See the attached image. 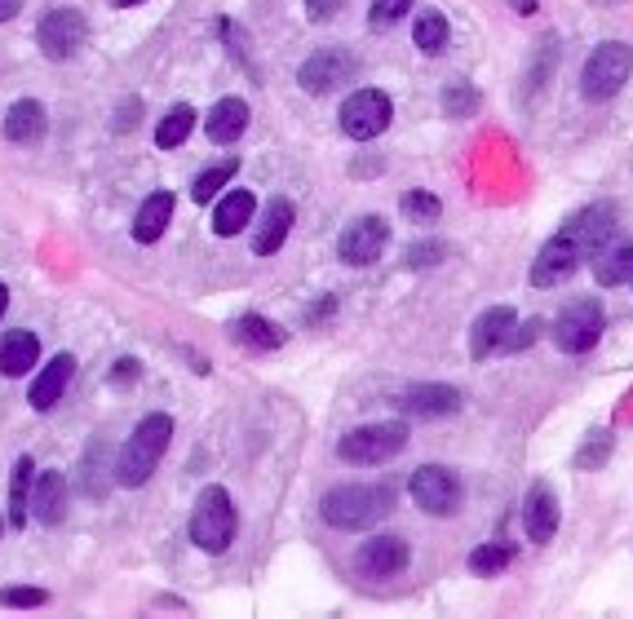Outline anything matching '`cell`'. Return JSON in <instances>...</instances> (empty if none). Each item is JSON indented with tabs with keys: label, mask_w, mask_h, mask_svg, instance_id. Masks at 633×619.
<instances>
[{
	"label": "cell",
	"mask_w": 633,
	"mask_h": 619,
	"mask_svg": "<svg viewBox=\"0 0 633 619\" xmlns=\"http://www.w3.org/2000/svg\"><path fill=\"white\" fill-rule=\"evenodd\" d=\"M395 509V487H373V482H351L324 496V522L337 531H368Z\"/></svg>",
	"instance_id": "cell-1"
},
{
	"label": "cell",
	"mask_w": 633,
	"mask_h": 619,
	"mask_svg": "<svg viewBox=\"0 0 633 619\" xmlns=\"http://www.w3.org/2000/svg\"><path fill=\"white\" fill-rule=\"evenodd\" d=\"M169 438H173V421H169V416H160V412H155V416L138 421L133 438L125 443V452H120V460H116V478H120V487H142V482L155 474V465L164 460Z\"/></svg>",
	"instance_id": "cell-2"
},
{
	"label": "cell",
	"mask_w": 633,
	"mask_h": 619,
	"mask_svg": "<svg viewBox=\"0 0 633 619\" xmlns=\"http://www.w3.org/2000/svg\"><path fill=\"white\" fill-rule=\"evenodd\" d=\"M235 504H230V491L226 487H204L195 496V509H191V540L204 549V553H226L230 540H235Z\"/></svg>",
	"instance_id": "cell-3"
},
{
	"label": "cell",
	"mask_w": 633,
	"mask_h": 619,
	"mask_svg": "<svg viewBox=\"0 0 633 619\" xmlns=\"http://www.w3.org/2000/svg\"><path fill=\"white\" fill-rule=\"evenodd\" d=\"M629 72H633V50L624 41H607V45H598L589 54V63L580 72V94L589 102H607V98H615L624 89Z\"/></svg>",
	"instance_id": "cell-4"
},
{
	"label": "cell",
	"mask_w": 633,
	"mask_h": 619,
	"mask_svg": "<svg viewBox=\"0 0 633 619\" xmlns=\"http://www.w3.org/2000/svg\"><path fill=\"white\" fill-rule=\"evenodd\" d=\"M408 447V425L404 421H382V425H360L337 443V456L346 465H386Z\"/></svg>",
	"instance_id": "cell-5"
},
{
	"label": "cell",
	"mask_w": 633,
	"mask_h": 619,
	"mask_svg": "<svg viewBox=\"0 0 633 619\" xmlns=\"http://www.w3.org/2000/svg\"><path fill=\"white\" fill-rule=\"evenodd\" d=\"M598 337H602V305L598 301L580 296V301L562 305V315L554 319V346L562 355H584L598 346Z\"/></svg>",
	"instance_id": "cell-6"
},
{
	"label": "cell",
	"mask_w": 633,
	"mask_h": 619,
	"mask_svg": "<svg viewBox=\"0 0 633 619\" xmlns=\"http://www.w3.org/2000/svg\"><path fill=\"white\" fill-rule=\"evenodd\" d=\"M360 76V58L351 54V50H342V45H333V50H320V54H310L305 63H301V72H297V85L305 89V94H333V89H342V85H351Z\"/></svg>",
	"instance_id": "cell-7"
},
{
	"label": "cell",
	"mask_w": 633,
	"mask_h": 619,
	"mask_svg": "<svg viewBox=\"0 0 633 619\" xmlns=\"http://www.w3.org/2000/svg\"><path fill=\"white\" fill-rule=\"evenodd\" d=\"M85 41H89V23H85L81 10H50L41 19V28H36V45H41V54L50 63L76 58L85 50Z\"/></svg>",
	"instance_id": "cell-8"
},
{
	"label": "cell",
	"mask_w": 633,
	"mask_h": 619,
	"mask_svg": "<svg viewBox=\"0 0 633 619\" xmlns=\"http://www.w3.org/2000/svg\"><path fill=\"white\" fill-rule=\"evenodd\" d=\"M390 120H395V111H390V98L382 89H360L342 102V133L355 138V142L382 138Z\"/></svg>",
	"instance_id": "cell-9"
},
{
	"label": "cell",
	"mask_w": 633,
	"mask_h": 619,
	"mask_svg": "<svg viewBox=\"0 0 633 619\" xmlns=\"http://www.w3.org/2000/svg\"><path fill=\"white\" fill-rule=\"evenodd\" d=\"M412 500L434 518H452L461 504V478L448 465H421L412 474Z\"/></svg>",
	"instance_id": "cell-10"
},
{
	"label": "cell",
	"mask_w": 633,
	"mask_h": 619,
	"mask_svg": "<svg viewBox=\"0 0 633 619\" xmlns=\"http://www.w3.org/2000/svg\"><path fill=\"white\" fill-rule=\"evenodd\" d=\"M386 239H390V230H386L382 217H360V221H351V226L342 230L337 252H342L346 265H373V261L386 252Z\"/></svg>",
	"instance_id": "cell-11"
},
{
	"label": "cell",
	"mask_w": 633,
	"mask_h": 619,
	"mask_svg": "<svg viewBox=\"0 0 633 619\" xmlns=\"http://www.w3.org/2000/svg\"><path fill=\"white\" fill-rule=\"evenodd\" d=\"M562 235L580 248V257H598V252L607 248V239L615 235V208H611V204H593V208L576 213V217L562 226Z\"/></svg>",
	"instance_id": "cell-12"
},
{
	"label": "cell",
	"mask_w": 633,
	"mask_h": 619,
	"mask_svg": "<svg viewBox=\"0 0 633 619\" xmlns=\"http://www.w3.org/2000/svg\"><path fill=\"white\" fill-rule=\"evenodd\" d=\"M408 566V544L399 535H373L360 553H355V571L364 579H390Z\"/></svg>",
	"instance_id": "cell-13"
},
{
	"label": "cell",
	"mask_w": 633,
	"mask_h": 619,
	"mask_svg": "<svg viewBox=\"0 0 633 619\" xmlns=\"http://www.w3.org/2000/svg\"><path fill=\"white\" fill-rule=\"evenodd\" d=\"M576 265H580V248L558 230V235L536 252V261H532V283H536V287H554V283L571 279Z\"/></svg>",
	"instance_id": "cell-14"
},
{
	"label": "cell",
	"mask_w": 633,
	"mask_h": 619,
	"mask_svg": "<svg viewBox=\"0 0 633 619\" xmlns=\"http://www.w3.org/2000/svg\"><path fill=\"white\" fill-rule=\"evenodd\" d=\"M523 526L532 535V544H549L554 531H558V500L545 482H532L527 487V500H523Z\"/></svg>",
	"instance_id": "cell-15"
},
{
	"label": "cell",
	"mask_w": 633,
	"mask_h": 619,
	"mask_svg": "<svg viewBox=\"0 0 633 619\" xmlns=\"http://www.w3.org/2000/svg\"><path fill=\"white\" fill-rule=\"evenodd\" d=\"M509 328H514V310H509V305H492V310H483V315L474 319V328H470V355H474V359L496 355V350L505 346Z\"/></svg>",
	"instance_id": "cell-16"
},
{
	"label": "cell",
	"mask_w": 633,
	"mask_h": 619,
	"mask_svg": "<svg viewBox=\"0 0 633 619\" xmlns=\"http://www.w3.org/2000/svg\"><path fill=\"white\" fill-rule=\"evenodd\" d=\"M292 217H297V208H292L288 199H270L266 213H261V221H257V230H253V252H257V257L279 252V243H283L288 230H292Z\"/></svg>",
	"instance_id": "cell-17"
},
{
	"label": "cell",
	"mask_w": 633,
	"mask_h": 619,
	"mask_svg": "<svg viewBox=\"0 0 633 619\" xmlns=\"http://www.w3.org/2000/svg\"><path fill=\"white\" fill-rule=\"evenodd\" d=\"M45 526L63 522V509H67V474L63 469H45L32 487V504H28Z\"/></svg>",
	"instance_id": "cell-18"
},
{
	"label": "cell",
	"mask_w": 633,
	"mask_h": 619,
	"mask_svg": "<svg viewBox=\"0 0 633 619\" xmlns=\"http://www.w3.org/2000/svg\"><path fill=\"white\" fill-rule=\"evenodd\" d=\"M72 372H76V359H72V355H54V359L41 368V377L32 381V408H36V412H50V408L63 399Z\"/></svg>",
	"instance_id": "cell-19"
},
{
	"label": "cell",
	"mask_w": 633,
	"mask_h": 619,
	"mask_svg": "<svg viewBox=\"0 0 633 619\" xmlns=\"http://www.w3.org/2000/svg\"><path fill=\"white\" fill-rule=\"evenodd\" d=\"M404 412L408 416H452V412H461V390H452V385H412L408 394H404Z\"/></svg>",
	"instance_id": "cell-20"
},
{
	"label": "cell",
	"mask_w": 633,
	"mask_h": 619,
	"mask_svg": "<svg viewBox=\"0 0 633 619\" xmlns=\"http://www.w3.org/2000/svg\"><path fill=\"white\" fill-rule=\"evenodd\" d=\"M6 138L19 142V146H32L45 138V107L36 98H19L10 111H6Z\"/></svg>",
	"instance_id": "cell-21"
},
{
	"label": "cell",
	"mask_w": 633,
	"mask_h": 619,
	"mask_svg": "<svg viewBox=\"0 0 633 619\" xmlns=\"http://www.w3.org/2000/svg\"><path fill=\"white\" fill-rule=\"evenodd\" d=\"M204 129H208V138H213L217 146H230V142H239L244 129H248V107H244L239 98H222V102L208 111Z\"/></svg>",
	"instance_id": "cell-22"
},
{
	"label": "cell",
	"mask_w": 633,
	"mask_h": 619,
	"mask_svg": "<svg viewBox=\"0 0 633 619\" xmlns=\"http://www.w3.org/2000/svg\"><path fill=\"white\" fill-rule=\"evenodd\" d=\"M36 359H41L36 333H28V328L6 333V341H0V372H6V377H23V372L36 368Z\"/></svg>",
	"instance_id": "cell-23"
},
{
	"label": "cell",
	"mask_w": 633,
	"mask_h": 619,
	"mask_svg": "<svg viewBox=\"0 0 633 619\" xmlns=\"http://www.w3.org/2000/svg\"><path fill=\"white\" fill-rule=\"evenodd\" d=\"M169 217H173V191H155V195L138 208V217H133V239H138V243H155V239L164 235Z\"/></svg>",
	"instance_id": "cell-24"
},
{
	"label": "cell",
	"mask_w": 633,
	"mask_h": 619,
	"mask_svg": "<svg viewBox=\"0 0 633 619\" xmlns=\"http://www.w3.org/2000/svg\"><path fill=\"white\" fill-rule=\"evenodd\" d=\"M248 221H253V191H230V195H222V199H217V213H213V230H217L222 239L239 235Z\"/></svg>",
	"instance_id": "cell-25"
},
{
	"label": "cell",
	"mask_w": 633,
	"mask_h": 619,
	"mask_svg": "<svg viewBox=\"0 0 633 619\" xmlns=\"http://www.w3.org/2000/svg\"><path fill=\"white\" fill-rule=\"evenodd\" d=\"M230 337H235L239 346H248V350H279V346H283V328L270 324V319H261V315L235 319V324H230Z\"/></svg>",
	"instance_id": "cell-26"
},
{
	"label": "cell",
	"mask_w": 633,
	"mask_h": 619,
	"mask_svg": "<svg viewBox=\"0 0 633 619\" xmlns=\"http://www.w3.org/2000/svg\"><path fill=\"white\" fill-rule=\"evenodd\" d=\"M593 279H598L602 287H620L624 279H633V243L602 248V252H598V265H593Z\"/></svg>",
	"instance_id": "cell-27"
},
{
	"label": "cell",
	"mask_w": 633,
	"mask_h": 619,
	"mask_svg": "<svg viewBox=\"0 0 633 619\" xmlns=\"http://www.w3.org/2000/svg\"><path fill=\"white\" fill-rule=\"evenodd\" d=\"M191 129H195V111L182 102V107H173V111L160 120V129H155V146L173 151V146H182V142L191 138Z\"/></svg>",
	"instance_id": "cell-28"
},
{
	"label": "cell",
	"mask_w": 633,
	"mask_h": 619,
	"mask_svg": "<svg viewBox=\"0 0 633 619\" xmlns=\"http://www.w3.org/2000/svg\"><path fill=\"white\" fill-rule=\"evenodd\" d=\"M28 491H32V460L19 456L14 460V478H10V526L28 522Z\"/></svg>",
	"instance_id": "cell-29"
},
{
	"label": "cell",
	"mask_w": 633,
	"mask_h": 619,
	"mask_svg": "<svg viewBox=\"0 0 633 619\" xmlns=\"http://www.w3.org/2000/svg\"><path fill=\"white\" fill-rule=\"evenodd\" d=\"M412 41H417L421 54H443V45H448V19H443L439 10L421 14L417 28H412Z\"/></svg>",
	"instance_id": "cell-30"
},
{
	"label": "cell",
	"mask_w": 633,
	"mask_h": 619,
	"mask_svg": "<svg viewBox=\"0 0 633 619\" xmlns=\"http://www.w3.org/2000/svg\"><path fill=\"white\" fill-rule=\"evenodd\" d=\"M235 169H239V160H222V164L204 169V173L195 177V186H191V199H195V204H213V199H217V191L235 177Z\"/></svg>",
	"instance_id": "cell-31"
},
{
	"label": "cell",
	"mask_w": 633,
	"mask_h": 619,
	"mask_svg": "<svg viewBox=\"0 0 633 619\" xmlns=\"http://www.w3.org/2000/svg\"><path fill=\"white\" fill-rule=\"evenodd\" d=\"M474 111H479V89H474L470 80L443 85V116H448V120H465V116H474Z\"/></svg>",
	"instance_id": "cell-32"
},
{
	"label": "cell",
	"mask_w": 633,
	"mask_h": 619,
	"mask_svg": "<svg viewBox=\"0 0 633 619\" xmlns=\"http://www.w3.org/2000/svg\"><path fill=\"white\" fill-rule=\"evenodd\" d=\"M611 447H615V443H611V430H593V434L584 438V447L571 456V465H576V469H602L607 456H611Z\"/></svg>",
	"instance_id": "cell-33"
},
{
	"label": "cell",
	"mask_w": 633,
	"mask_h": 619,
	"mask_svg": "<svg viewBox=\"0 0 633 619\" xmlns=\"http://www.w3.org/2000/svg\"><path fill=\"white\" fill-rule=\"evenodd\" d=\"M103 456H107V452H103V443H94V447H89V456H85V469H81V491H85V496H94V500H98V496H107V478H103V474H111V469H103Z\"/></svg>",
	"instance_id": "cell-34"
},
{
	"label": "cell",
	"mask_w": 633,
	"mask_h": 619,
	"mask_svg": "<svg viewBox=\"0 0 633 619\" xmlns=\"http://www.w3.org/2000/svg\"><path fill=\"white\" fill-rule=\"evenodd\" d=\"M509 557H514V549L509 544H479L474 553H470V571H479V575H496V571H505L509 566Z\"/></svg>",
	"instance_id": "cell-35"
},
{
	"label": "cell",
	"mask_w": 633,
	"mask_h": 619,
	"mask_svg": "<svg viewBox=\"0 0 633 619\" xmlns=\"http://www.w3.org/2000/svg\"><path fill=\"white\" fill-rule=\"evenodd\" d=\"M412 10V0H373V14H368V28L373 32H390L404 14Z\"/></svg>",
	"instance_id": "cell-36"
},
{
	"label": "cell",
	"mask_w": 633,
	"mask_h": 619,
	"mask_svg": "<svg viewBox=\"0 0 633 619\" xmlns=\"http://www.w3.org/2000/svg\"><path fill=\"white\" fill-rule=\"evenodd\" d=\"M404 213L412 217V221H421V226H430L439 213H443V204L430 195V191H408L404 195Z\"/></svg>",
	"instance_id": "cell-37"
},
{
	"label": "cell",
	"mask_w": 633,
	"mask_h": 619,
	"mask_svg": "<svg viewBox=\"0 0 633 619\" xmlns=\"http://www.w3.org/2000/svg\"><path fill=\"white\" fill-rule=\"evenodd\" d=\"M346 10V0H305V19L310 23H329V19H337Z\"/></svg>",
	"instance_id": "cell-38"
},
{
	"label": "cell",
	"mask_w": 633,
	"mask_h": 619,
	"mask_svg": "<svg viewBox=\"0 0 633 619\" xmlns=\"http://www.w3.org/2000/svg\"><path fill=\"white\" fill-rule=\"evenodd\" d=\"M0 601H6V606H45L50 593L45 588H6V593H0Z\"/></svg>",
	"instance_id": "cell-39"
},
{
	"label": "cell",
	"mask_w": 633,
	"mask_h": 619,
	"mask_svg": "<svg viewBox=\"0 0 633 619\" xmlns=\"http://www.w3.org/2000/svg\"><path fill=\"white\" fill-rule=\"evenodd\" d=\"M509 333H514V337H505V346H501V350H523V346H532V341L545 333V324H540V319H527L523 328H509Z\"/></svg>",
	"instance_id": "cell-40"
},
{
	"label": "cell",
	"mask_w": 633,
	"mask_h": 619,
	"mask_svg": "<svg viewBox=\"0 0 633 619\" xmlns=\"http://www.w3.org/2000/svg\"><path fill=\"white\" fill-rule=\"evenodd\" d=\"M443 252H448L443 243H417V248H408V265H434Z\"/></svg>",
	"instance_id": "cell-41"
},
{
	"label": "cell",
	"mask_w": 633,
	"mask_h": 619,
	"mask_svg": "<svg viewBox=\"0 0 633 619\" xmlns=\"http://www.w3.org/2000/svg\"><path fill=\"white\" fill-rule=\"evenodd\" d=\"M138 381V359H120L111 368V385H133Z\"/></svg>",
	"instance_id": "cell-42"
},
{
	"label": "cell",
	"mask_w": 633,
	"mask_h": 619,
	"mask_svg": "<svg viewBox=\"0 0 633 619\" xmlns=\"http://www.w3.org/2000/svg\"><path fill=\"white\" fill-rule=\"evenodd\" d=\"M23 10V0H0V23H10Z\"/></svg>",
	"instance_id": "cell-43"
},
{
	"label": "cell",
	"mask_w": 633,
	"mask_h": 619,
	"mask_svg": "<svg viewBox=\"0 0 633 619\" xmlns=\"http://www.w3.org/2000/svg\"><path fill=\"white\" fill-rule=\"evenodd\" d=\"M133 116H138V102H129V107L120 111V120H116V129H133Z\"/></svg>",
	"instance_id": "cell-44"
},
{
	"label": "cell",
	"mask_w": 633,
	"mask_h": 619,
	"mask_svg": "<svg viewBox=\"0 0 633 619\" xmlns=\"http://www.w3.org/2000/svg\"><path fill=\"white\" fill-rule=\"evenodd\" d=\"M6 305H10V287L0 283V319H6Z\"/></svg>",
	"instance_id": "cell-45"
},
{
	"label": "cell",
	"mask_w": 633,
	"mask_h": 619,
	"mask_svg": "<svg viewBox=\"0 0 633 619\" xmlns=\"http://www.w3.org/2000/svg\"><path fill=\"white\" fill-rule=\"evenodd\" d=\"M116 6H120V10H129V6H138V0H116Z\"/></svg>",
	"instance_id": "cell-46"
},
{
	"label": "cell",
	"mask_w": 633,
	"mask_h": 619,
	"mask_svg": "<svg viewBox=\"0 0 633 619\" xmlns=\"http://www.w3.org/2000/svg\"><path fill=\"white\" fill-rule=\"evenodd\" d=\"M0 526H6V522H0Z\"/></svg>",
	"instance_id": "cell-47"
}]
</instances>
